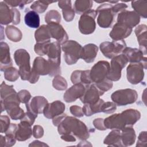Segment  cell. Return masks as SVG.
<instances>
[{
  "instance_id": "cell-19",
  "label": "cell",
  "mask_w": 147,
  "mask_h": 147,
  "mask_svg": "<svg viewBox=\"0 0 147 147\" xmlns=\"http://www.w3.org/2000/svg\"><path fill=\"white\" fill-rule=\"evenodd\" d=\"M104 125L106 129H118L122 130L126 126V122L121 113L113 114L104 119Z\"/></svg>"
},
{
  "instance_id": "cell-43",
  "label": "cell",
  "mask_w": 147,
  "mask_h": 147,
  "mask_svg": "<svg viewBox=\"0 0 147 147\" xmlns=\"http://www.w3.org/2000/svg\"><path fill=\"white\" fill-rule=\"evenodd\" d=\"M51 44V41H46L43 42H37L34 45V52L40 56L47 55L48 47Z\"/></svg>"
},
{
  "instance_id": "cell-5",
  "label": "cell",
  "mask_w": 147,
  "mask_h": 147,
  "mask_svg": "<svg viewBox=\"0 0 147 147\" xmlns=\"http://www.w3.org/2000/svg\"><path fill=\"white\" fill-rule=\"evenodd\" d=\"M98 17L97 23L103 28H108L111 26L115 14L113 11V5L109 3H103L100 5L96 10Z\"/></svg>"
},
{
  "instance_id": "cell-62",
  "label": "cell",
  "mask_w": 147,
  "mask_h": 147,
  "mask_svg": "<svg viewBox=\"0 0 147 147\" xmlns=\"http://www.w3.org/2000/svg\"><path fill=\"white\" fill-rule=\"evenodd\" d=\"M78 146H92V145L88 141H86V140H83L82 141L80 142V143L78 145Z\"/></svg>"
},
{
  "instance_id": "cell-16",
  "label": "cell",
  "mask_w": 147,
  "mask_h": 147,
  "mask_svg": "<svg viewBox=\"0 0 147 147\" xmlns=\"http://www.w3.org/2000/svg\"><path fill=\"white\" fill-rule=\"evenodd\" d=\"M51 37L56 40L60 44H63L67 41L68 36L63 27L59 23L51 22L47 24Z\"/></svg>"
},
{
  "instance_id": "cell-33",
  "label": "cell",
  "mask_w": 147,
  "mask_h": 147,
  "mask_svg": "<svg viewBox=\"0 0 147 147\" xmlns=\"http://www.w3.org/2000/svg\"><path fill=\"white\" fill-rule=\"evenodd\" d=\"M18 129V125L16 123H11L5 131V140L6 144L5 146L10 147L13 146L16 141V133Z\"/></svg>"
},
{
  "instance_id": "cell-22",
  "label": "cell",
  "mask_w": 147,
  "mask_h": 147,
  "mask_svg": "<svg viewBox=\"0 0 147 147\" xmlns=\"http://www.w3.org/2000/svg\"><path fill=\"white\" fill-rule=\"evenodd\" d=\"M31 126L28 122L21 121L18 124V129L16 133V140L18 141H24L30 138L32 135Z\"/></svg>"
},
{
  "instance_id": "cell-23",
  "label": "cell",
  "mask_w": 147,
  "mask_h": 147,
  "mask_svg": "<svg viewBox=\"0 0 147 147\" xmlns=\"http://www.w3.org/2000/svg\"><path fill=\"white\" fill-rule=\"evenodd\" d=\"M98 47L94 44H88L82 47L80 58L87 63H92L96 57Z\"/></svg>"
},
{
  "instance_id": "cell-58",
  "label": "cell",
  "mask_w": 147,
  "mask_h": 147,
  "mask_svg": "<svg viewBox=\"0 0 147 147\" xmlns=\"http://www.w3.org/2000/svg\"><path fill=\"white\" fill-rule=\"evenodd\" d=\"M13 20L12 23L14 25H17L20 22V13L16 8H13Z\"/></svg>"
},
{
  "instance_id": "cell-7",
  "label": "cell",
  "mask_w": 147,
  "mask_h": 147,
  "mask_svg": "<svg viewBox=\"0 0 147 147\" xmlns=\"http://www.w3.org/2000/svg\"><path fill=\"white\" fill-rule=\"evenodd\" d=\"M128 61L123 55H117L111 59L110 69L107 78L111 81H118L121 77V71L126 65Z\"/></svg>"
},
{
  "instance_id": "cell-17",
  "label": "cell",
  "mask_w": 147,
  "mask_h": 147,
  "mask_svg": "<svg viewBox=\"0 0 147 147\" xmlns=\"http://www.w3.org/2000/svg\"><path fill=\"white\" fill-rule=\"evenodd\" d=\"M65 105L60 100H56L51 103H48L44 109L43 114L45 117L53 119L57 115L64 113Z\"/></svg>"
},
{
  "instance_id": "cell-45",
  "label": "cell",
  "mask_w": 147,
  "mask_h": 147,
  "mask_svg": "<svg viewBox=\"0 0 147 147\" xmlns=\"http://www.w3.org/2000/svg\"><path fill=\"white\" fill-rule=\"evenodd\" d=\"M0 90H1V99H2L6 97L7 96L10 95L12 93H14L16 91V90L13 88V86H9L5 84L4 82H3L0 87Z\"/></svg>"
},
{
  "instance_id": "cell-27",
  "label": "cell",
  "mask_w": 147,
  "mask_h": 147,
  "mask_svg": "<svg viewBox=\"0 0 147 147\" xmlns=\"http://www.w3.org/2000/svg\"><path fill=\"white\" fill-rule=\"evenodd\" d=\"M121 136L123 146H131L135 142L136 134L135 130L132 127V126H125L122 130Z\"/></svg>"
},
{
  "instance_id": "cell-59",
  "label": "cell",
  "mask_w": 147,
  "mask_h": 147,
  "mask_svg": "<svg viewBox=\"0 0 147 147\" xmlns=\"http://www.w3.org/2000/svg\"><path fill=\"white\" fill-rule=\"evenodd\" d=\"M66 116H67V114L63 113L60 115H57L55 117H54L52 119V122L53 125L55 126H58L59 125L61 122V121L65 118Z\"/></svg>"
},
{
  "instance_id": "cell-3",
  "label": "cell",
  "mask_w": 147,
  "mask_h": 147,
  "mask_svg": "<svg viewBox=\"0 0 147 147\" xmlns=\"http://www.w3.org/2000/svg\"><path fill=\"white\" fill-rule=\"evenodd\" d=\"M61 49L64 52V57L68 65L75 64L80 58L82 47L74 40H69L62 45Z\"/></svg>"
},
{
  "instance_id": "cell-6",
  "label": "cell",
  "mask_w": 147,
  "mask_h": 147,
  "mask_svg": "<svg viewBox=\"0 0 147 147\" xmlns=\"http://www.w3.org/2000/svg\"><path fill=\"white\" fill-rule=\"evenodd\" d=\"M96 10L90 9L83 14L79 20V29L81 33L90 34L92 33L96 28Z\"/></svg>"
},
{
  "instance_id": "cell-2",
  "label": "cell",
  "mask_w": 147,
  "mask_h": 147,
  "mask_svg": "<svg viewBox=\"0 0 147 147\" xmlns=\"http://www.w3.org/2000/svg\"><path fill=\"white\" fill-rule=\"evenodd\" d=\"M14 59L16 64L19 67V73L22 80H28L32 68L30 64V55L24 49H19L14 53Z\"/></svg>"
},
{
  "instance_id": "cell-18",
  "label": "cell",
  "mask_w": 147,
  "mask_h": 147,
  "mask_svg": "<svg viewBox=\"0 0 147 147\" xmlns=\"http://www.w3.org/2000/svg\"><path fill=\"white\" fill-rule=\"evenodd\" d=\"M132 32V29L121 24L117 22L113 26L109 36L114 41L122 40L127 37Z\"/></svg>"
},
{
  "instance_id": "cell-39",
  "label": "cell",
  "mask_w": 147,
  "mask_h": 147,
  "mask_svg": "<svg viewBox=\"0 0 147 147\" xmlns=\"http://www.w3.org/2000/svg\"><path fill=\"white\" fill-rule=\"evenodd\" d=\"M56 1H36L30 6V8L33 11L36 13H42L47 9L48 5L50 3L55 2Z\"/></svg>"
},
{
  "instance_id": "cell-46",
  "label": "cell",
  "mask_w": 147,
  "mask_h": 147,
  "mask_svg": "<svg viewBox=\"0 0 147 147\" xmlns=\"http://www.w3.org/2000/svg\"><path fill=\"white\" fill-rule=\"evenodd\" d=\"M95 84L96 87L103 93L110 90L113 85L112 81L108 79L107 78H106L105 79L98 83H95Z\"/></svg>"
},
{
  "instance_id": "cell-36",
  "label": "cell",
  "mask_w": 147,
  "mask_h": 147,
  "mask_svg": "<svg viewBox=\"0 0 147 147\" xmlns=\"http://www.w3.org/2000/svg\"><path fill=\"white\" fill-rule=\"evenodd\" d=\"M5 34L7 38L13 42H19L22 36L21 30L13 25H8L6 27Z\"/></svg>"
},
{
  "instance_id": "cell-1",
  "label": "cell",
  "mask_w": 147,
  "mask_h": 147,
  "mask_svg": "<svg viewBox=\"0 0 147 147\" xmlns=\"http://www.w3.org/2000/svg\"><path fill=\"white\" fill-rule=\"evenodd\" d=\"M59 134H72L79 139L84 140L90 137V132L85 123L79 119L66 116L59 125Z\"/></svg>"
},
{
  "instance_id": "cell-20",
  "label": "cell",
  "mask_w": 147,
  "mask_h": 147,
  "mask_svg": "<svg viewBox=\"0 0 147 147\" xmlns=\"http://www.w3.org/2000/svg\"><path fill=\"white\" fill-rule=\"evenodd\" d=\"M13 64L10 58V48L6 42L1 41L0 43V68L4 71L6 68L11 67Z\"/></svg>"
},
{
  "instance_id": "cell-11",
  "label": "cell",
  "mask_w": 147,
  "mask_h": 147,
  "mask_svg": "<svg viewBox=\"0 0 147 147\" xmlns=\"http://www.w3.org/2000/svg\"><path fill=\"white\" fill-rule=\"evenodd\" d=\"M122 53L127 58L128 62L129 61L130 63H141L144 69H146V55H144L140 49L126 47L123 50Z\"/></svg>"
},
{
  "instance_id": "cell-25",
  "label": "cell",
  "mask_w": 147,
  "mask_h": 147,
  "mask_svg": "<svg viewBox=\"0 0 147 147\" xmlns=\"http://www.w3.org/2000/svg\"><path fill=\"white\" fill-rule=\"evenodd\" d=\"M40 75H49L51 68L48 60H46L42 57L35 58L32 68Z\"/></svg>"
},
{
  "instance_id": "cell-54",
  "label": "cell",
  "mask_w": 147,
  "mask_h": 147,
  "mask_svg": "<svg viewBox=\"0 0 147 147\" xmlns=\"http://www.w3.org/2000/svg\"><path fill=\"white\" fill-rule=\"evenodd\" d=\"M44 129L40 125H34L32 130V134L34 137L36 138H40L44 135Z\"/></svg>"
},
{
  "instance_id": "cell-4",
  "label": "cell",
  "mask_w": 147,
  "mask_h": 147,
  "mask_svg": "<svg viewBox=\"0 0 147 147\" xmlns=\"http://www.w3.org/2000/svg\"><path fill=\"white\" fill-rule=\"evenodd\" d=\"M138 98V94L130 88L121 89L114 92L111 95L112 101L117 106H126L134 103Z\"/></svg>"
},
{
  "instance_id": "cell-51",
  "label": "cell",
  "mask_w": 147,
  "mask_h": 147,
  "mask_svg": "<svg viewBox=\"0 0 147 147\" xmlns=\"http://www.w3.org/2000/svg\"><path fill=\"white\" fill-rule=\"evenodd\" d=\"M69 110L72 115L78 118L82 117L84 115L82 108L77 105H74L71 106L69 107Z\"/></svg>"
},
{
  "instance_id": "cell-21",
  "label": "cell",
  "mask_w": 147,
  "mask_h": 147,
  "mask_svg": "<svg viewBox=\"0 0 147 147\" xmlns=\"http://www.w3.org/2000/svg\"><path fill=\"white\" fill-rule=\"evenodd\" d=\"M71 80L73 84L82 83L86 87L90 85L92 82L90 78V70H76L71 76Z\"/></svg>"
},
{
  "instance_id": "cell-61",
  "label": "cell",
  "mask_w": 147,
  "mask_h": 147,
  "mask_svg": "<svg viewBox=\"0 0 147 147\" xmlns=\"http://www.w3.org/2000/svg\"><path fill=\"white\" fill-rule=\"evenodd\" d=\"M48 146V145H47L46 144H45L42 142L39 141L38 140L34 141L29 145V146Z\"/></svg>"
},
{
  "instance_id": "cell-47",
  "label": "cell",
  "mask_w": 147,
  "mask_h": 147,
  "mask_svg": "<svg viewBox=\"0 0 147 147\" xmlns=\"http://www.w3.org/2000/svg\"><path fill=\"white\" fill-rule=\"evenodd\" d=\"M117 109V105L113 102H104L101 107V112L110 114L114 113Z\"/></svg>"
},
{
  "instance_id": "cell-30",
  "label": "cell",
  "mask_w": 147,
  "mask_h": 147,
  "mask_svg": "<svg viewBox=\"0 0 147 147\" xmlns=\"http://www.w3.org/2000/svg\"><path fill=\"white\" fill-rule=\"evenodd\" d=\"M121 135V133L120 130H113L106 137L103 141V144L111 146H123Z\"/></svg>"
},
{
  "instance_id": "cell-48",
  "label": "cell",
  "mask_w": 147,
  "mask_h": 147,
  "mask_svg": "<svg viewBox=\"0 0 147 147\" xmlns=\"http://www.w3.org/2000/svg\"><path fill=\"white\" fill-rule=\"evenodd\" d=\"M17 94L21 103L26 104L29 102L31 98V94L28 90H22Z\"/></svg>"
},
{
  "instance_id": "cell-28",
  "label": "cell",
  "mask_w": 147,
  "mask_h": 147,
  "mask_svg": "<svg viewBox=\"0 0 147 147\" xmlns=\"http://www.w3.org/2000/svg\"><path fill=\"white\" fill-rule=\"evenodd\" d=\"M13 8L10 9L4 2H0V23L1 25H7L13 20Z\"/></svg>"
},
{
  "instance_id": "cell-12",
  "label": "cell",
  "mask_w": 147,
  "mask_h": 147,
  "mask_svg": "<svg viewBox=\"0 0 147 147\" xmlns=\"http://www.w3.org/2000/svg\"><path fill=\"white\" fill-rule=\"evenodd\" d=\"M140 21V17L134 11L124 10L117 17V22L121 23L130 28L137 26Z\"/></svg>"
},
{
  "instance_id": "cell-29",
  "label": "cell",
  "mask_w": 147,
  "mask_h": 147,
  "mask_svg": "<svg viewBox=\"0 0 147 147\" xmlns=\"http://www.w3.org/2000/svg\"><path fill=\"white\" fill-rule=\"evenodd\" d=\"M58 5L62 9V13L64 19L67 22H70L73 20L75 17V10L72 7L71 1H60L58 2Z\"/></svg>"
},
{
  "instance_id": "cell-44",
  "label": "cell",
  "mask_w": 147,
  "mask_h": 147,
  "mask_svg": "<svg viewBox=\"0 0 147 147\" xmlns=\"http://www.w3.org/2000/svg\"><path fill=\"white\" fill-rule=\"evenodd\" d=\"M6 112L9 115L10 118L13 120L21 119L25 114L24 110L21 107H20L19 106H16L6 111Z\"/></svg>"
},
{
  "instance_id": "cell-15",
  "label": "cell",
  "mask_w": 147,
  "mask_h": 147,
  "mask_svg": "<svg viewBox=\"0 0 147 147\" xmlns=\"http://www.w3.org/2000/svg\"><path fill=\"white\" fill-rule=\"evenodd\" d=\"M47 99L42 96H36L33 97L31 101L26 103V108L28 111L31 112L36 115L43 113V110L45 106L48 104Z\"/></svg>"
},
{
  "instance_id": "cell-52",
  "label": "cell",
  "mask_w": 147,
  "mask_h": 147,
  "mask_svg": "<svg viewBox=\"0 0 147 147\" xmlns=\"http://www.w3.org/2000/svg\"><path fill=\"white\" fill-rule=\"evenodd\" d=\"M146 142H147L146 131H141L138 136L136 146H145L146 145Z\"/></svg>"
},
{
  "instance_id": "cell-60",
  "label": "cell",
  "mask_w": 147,
  "mask_h": 147,
  "mask_svg": "<svg viewBox=\"0 0 147 147\" xmlns=\"http://www.w3.org/2000/svg\"><path fill=\"white\" fill-rule=\"evenodd\" d=\"M61 138L67 142H75L76 141L75 136L72 134H64L61 135Z\"/></svg>"
},
{
  "instance_id": "cell-14",
  "label": "cell",
  "mask_w": 147,
  "mask_h": 147,
  "mask_svg": "<svg viewBox=\"0 0 147 147\" xmlns=\"http://www.w3.org/2000/svg\"><path fill=\"white\" fill-rule=\"evenodd\" d=\"M86 87L82 83L74 84L68 88L64 94L63 99L68 103L75 102L78 98H80L86 91Z\"/></svg>"
},
{
  "instance_id": "cell-42",
  "label": "cell",
  "mask_w": 147,
  "mask_h": 147,
  "mask_svg": "<svg viewBox=\"0 0 147 147\" xmlns=\"http://www.w3.org/2000/svg\"><path fill=\"white\" fill-rule=\"evenodd\" d=\"M53 87L57 90L63 91L67 88L68 84L66 80L60 75L55 76L52 81Z\"/></svg>"
},
{
  "instance_id": "cell-50",
  "label": "cell",
  "mask_w": 147,
  "mask_h": 147,
  "mask_svg": "<svg viewBox=\"0 0 147 147\" xmlns=\"http://www.w3.org/2000/svg\"><path fill=\"white\" fill-rule=\"evenodd\" d=\"M1 133H5L10 126V118L7 115H1Z\"/></svg>"
},
{
  "instance_id": "cell-26",
  "label": "cell",
  "mask_w": 147,
  "mask_h": 147,
  "mask_svg": "<svg viewBox=\"0 0 147 147\" xmlns=\"http://www.w3.org/2000/svg\"><path fill=\"white\" fill-rule=\"evenodd\" d=\"M134 32L140 45L139 49L146 55V26L144 24L138 25L136 28Z\"/></svg>"
},
{
  "instance_id": "cell-49",
  "label": "cell",
  "mask_w": 147,
  "mask_h": 147,
  "mask_svg": "<svg viewBox=\"0 0 147 147\" xmlns=\"http://www.w3.org/2000/svg\"><path fill=\"white\" fill-rule=\"evenodd\" d=\"M33 1H20V0H5L4 2L7 5L11 7H16L20 6L21 8L24 7L26 3H29L32 2Z\"/></svg>"
},
{
  "instance_id": "cell-41",
  "label": "cell",
  "mask_w": 147,
  "mask_h": 147,
  "mask_svg": "<svg viewBox=\"0 0 147 147\" xmlns=\"http://www.w3.org/2000/svg\"><path fill=\"white\" fill-rule=\"evenodd\" d=\"M45 21L48 24L51 22L60 23L61 21V15L59 12L55 10H49L45 16Z\"/></svg>"
},
{
  "instance_id": "cell-38",
  "label": "cell",
  "mask_w": 147,
  "mask_h": 147,
  "mask_svg": "<svg viewBox=\"0 0 147 147\" xmlns=\"http://www.w3.org/2000/svg\"><path fill=\"white\" fill-rule=\"evenodd\" d=\"M131 6L139 16L144 18L147 17V1H133Z\"/></svg>"
},
{
  "instance_id": "cell-9",
  "label": "cell",
  "mask_w": 147,
  "mask_h": 147,
  "mask_svg": "<svg viewBox=\"0 0 147 147\" xmlns=\"http://www.w3.org/2000/svg\"><path fill=\"white\" fill-rule=\"evenodd\" d=\"M110 69V64L107 61L101 60L95 64L90 70V78L92 83H98L106 78Z\"/></svg>"
},
{
  "instance_id": "cell-37",
  "label": "cell",
  "mask_w": 147,
  "mask_h": 147,
  "mask_svg": "<svg viewBox=\"0 0 147 147\" xmlns=\"http://www.w3.org/2000/svg\"><path fill=\"white\" fill-rule=\"evenodd\" d=\"M93 5V1L90 0H77L74 3L75 12L79 14H83L90 10Z\"/></svg>"
},
{
  "instance_id": "cell-53",
  "label": "cell",
  "mask_w": 147,
  "mask_h": 147,
  "mask_svg": "<svg viewBox=\"0 0 147 147\" xmlns=\"http://www.w3.org/2000/svg\"><path fill=\"white\" fill-rule=\"evenodd\" d=\"M37 117V115H34L31 112L28 111L25 113L24 117L20 119V121H25L29 123L31 125H32L35 121V119Z\"/></svg>"
},
{
  "instance_id": "cell-35",
  "label": "cell",
  "mask_w": 147,
  "mask_h": 147,
  "mask_svg": "<svg viewBox=\"0 0 147 147\" xmlns=\"http://www.w3.org/2000/svg\"><path fill=\"white\" fill-rule=\"evenodd\" d=\"M105 101L102 99H99V100L94 104H88L85 103L82 108L84 114L87 117L91 116L94 114L100 113L101 112V107L102 104Z\"/></svg>"
},
{
  "instance_id": "cell-10",
  "label": "cell",
  "mask_w": 147,
  "mask_h": 147,
  "mask_svg": "<svg viewBox=\"0 0 147 147\" xmlns=\"http://www.w3.org/2000/svg\"><path fill=\"white\" fill-rule=\"evenodd\" d=\"M144 66L141 63H130L126 69V77L132 84L141 83L144 77Z\"/></svg>"
},
{
  "instance_id": "cell-55",
  "label": "cell",
  "mask_w": 147,
  "mask_h": 147,
  "mask_svg": "<svg viewBox=\"0 0 147 147\" xmlns=\"http://www.w3.org/2000/svg\"><path fill=\"white\" fill-rule=\"evenodd\" d=\"M94 127L99 130H105L107 129L104 125V119L103 118H96L93 121Z\"/></svg>"
},
{
  "instance_id": "cell-31",
  "label": "cell",
  "mask_w": 147,
  "mask_h": 147,
  "mask_svg": "<svg viewBox=\"0 0 147 147\" xmlns=\"http://www.w3.org/2000/svg\"><path fill=\"white\" fill-rule=\"evenodd\" d=\"M121 114L125 119L126 126H132L141 118V113L136 109H127L122 111Z\"/></svg>"
},
{
  "instance_id": "cell-34",
  "label": "cell",
  "mask_w": 147,
  "mask_h": 147,
  "mask_svg": "<svg viewBox=\"0 0 147 147\" xmlns=\"http://www.w3.org/2000/svg\"><path fill=\"white\" fill-rule=\"evenodd\" d=\"M25 24L32 28H38L40 26V17L37 13L30 10L28 11L24 17Z\"/></svg>"
},
{
  "instance_id": "cell-32",
  "label": "cell",
  "mask_w": 147,
  "mask_h": 147,
  "mask_svg": "<svg viewBox=\"0 0 147 147\" xmlns=\"http://www.w3.org/2000/svg\"><path fill=\"white\" fill-rule=\"evenodd\" d=\"M34 37L37 42H43L50 41L51 36L48 25H42L35 32Z\"/></svg>"
},
{
  "instance_id": "cell-8",
  "label": "cell",
  "mask_w": 147,
  "mask_h": 147,
  "mask_svg": "<svg viewBox=\"0 0 147 147\" xmlns=\"http://www.w3.org/2000/svg\"><path fill=\"white\" fill-rule=\"evenodd\" d=\"M126 47V44L123 40L118 41H105L102 42L99 48L100 51L107 58L112 59L122 52L123 50Z\"/></svg>"
},
{
  "instance_id": "cell-57",
  "label": "cell",
  "mask_w": 147,
  "mask_h": 147,
  "mask_svg": "<svg viewBox=\"0 0 147 147\" xmlns=\"http://www.w3.org/2000/svg\"><path fill=\"white\" fill-rule=\"evenodd\" d=\"M39 77H40V75L38 73H37L33 68H32L31 73L30 75L29 78L28 79V81L32 84L36 83L38 81Z\"/></svg>"
},
{
  "instance_id": "cell-56",
  "label": "cell",
  "mask_w": 147,
  "mask_h": 147,
  "mask_svg": "<svg viewBox=\"0 0 147 147\" xmlns=\"http://www.w3.org/2000/svg\"><path fill=\"white\" fill-rule=\"evenodd\" d=\"M127 8V5L125 3H117L115 5L113 6V11L114 13L116 15L117 13H119L120 12L125 10Z\"/></svg>"
},
{
  "instance_id": "cell-63",
  "label": "cell",
  "mask_w": 147,
  "mask_h": 147,
  "mask_svg": "<svg viewBox=\"0 0 147 147\" xmlns=\"http://www.w3.org/2000/svg\"><path fill=\"white\" fill-rule=\"evenodd\" d=\"M5 144H6L5 137V136L1 135L0 136V146L1 147H3V146H5Z\"/></svg>"
},
{
  "instance_id": "cell-13",
  "label": "cell",
  "mask_w": 147,
  "mask_h": 147,
  "mask_svg": "<svg viewBox=\"0 0 147 147\" xmlns=\"http://www.w3.org/2000/svg\"><path fill=\"white\" fill-rule=\"evenodd\" d=\"M103 94V92L96 87L95 84H91L86 87L85 92L80 99L84 104H94L99 100L100 96Z\"/></svg>"
},
{
  "instance_id": "cell-40",
  "label": "cell",
  "mask_w": 147,
  "mask_h": 147,
  "mask_svg": "<svg viewBox=\"0 0 147 147\" xmlns=\"http://www.w3.org/2000/svg\"><path fill=\"white\" fill-rule=\"evenodd\" d=\"M20 76L18 70L14 67H10L4 71V77L6 80L9 82L16 81Z\"/></svg>"
},
{
  "instance_id": "cell-24",
  "label": "cell",
  "mask_w": 147,
  "mask_h": 147,
  "mask_svg": "<svg viewBox=\"0 0 147 147\" xmlns=\"http://www.w3.org/2000/svg\"><path fill=\"white\" fill-rule=\"evenodd\" d=\"M60 44L57 41L51 42L47 53V55L48 57V60L57 65H60Z\"/></svg>"
}]
</instances>
